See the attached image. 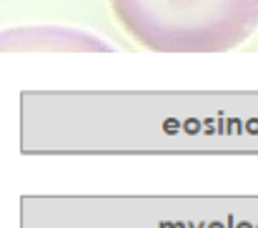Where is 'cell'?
Wrapping results in <instances>:
<instances>
[{
    "label": "cell",
    "instance_id": "1",
    "mask_svg": "<svg viewBox=\"0 0 258 228\" xmlns=\"http://www.w3.org/2000/svg\"><path fill=\"white\" fill-rule=\"evenodd\" d=\"M123 30L161 53H218L258 30V0H110Z\"/></svg>",
    "mask_w": 258,
    "mask_h": 228
},
{
    "label": "cell",
    "instance_id": "2",
    "mask_svg": "<svg viewBox=\"0 0 258 228\" xmlns=\"http://www.w3.org/2000/svg\"><path fill=\"white\" fill-rule=\"evenodd\" d=\"M0 50H110L100 38L58 28V25H35L0 33Z\"/></svg>",
    "mask_w": 258,
    "mask_h": 228
}]
</instances>
